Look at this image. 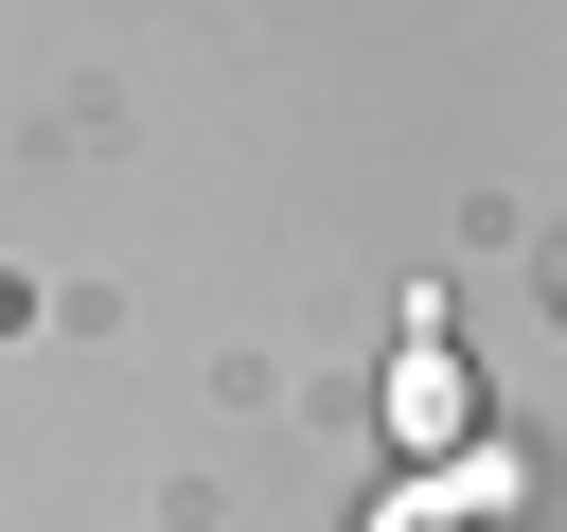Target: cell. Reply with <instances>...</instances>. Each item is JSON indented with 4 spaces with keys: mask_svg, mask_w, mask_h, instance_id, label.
Instances as JSON below:
<instances>
[{
    "mask_svg": "<svg viewBox=\"0 0 567 532\" xmlns=\"http://www.w3.org/2000/svg\"><path fill=\"white\" fill-rule=\"evenodd\" d=\"M390 443H408V479H443L461 443H478V372H461V337H443V301H408V337H390Z\"/></svg>",
    "mask_w": 567,
    "mask_h": 532,
    "instance_id": "cell-1",
    "label": "cell"
},
{
    "mask_svg": "<svg viewBox=\"0 0 567 532\" xmlns=\"http://www.w3.org/2000/svg\"><path fill=\"white\" fill-rule=\"evenodd\" d=\"M514 497H532V461H514V443H461V461H443V514H461V532H478V514H514Z\"/></svg>",
    "mask_w": 567,
    "mask_h": 532,
    "instance_id": "cell-2",
    "label": "cell"
},
{
    "mask_svg": "<svg viewBox=\"0 0 567 532\" xmlns=\"http://www.w3.org/2000/svg\"><path fill=\"white\" fill-rule=\"evenodd\" d=\"M354 532H461V514H443V479H390V497H372Z\"/></svg>",
    "mask_w": 567,
    "mask_h": 532,
    "instance_id": "cell-3",
    "label": "cell"
},
{
    "mask_svg": "<svg viewBox=\"0 0 567 532\" xmlns=\"http://www.w3.org/2000/svg\"><path fill=\"white\" fill-rule=\"evenodd\" d=\"M549 301H567V248H549Z\"/></svg>",
    "mask_w": 567,
    "mask_h": 532,
    "instance_id": "cell-4",
    "label": "cell"
}]
</instances>
